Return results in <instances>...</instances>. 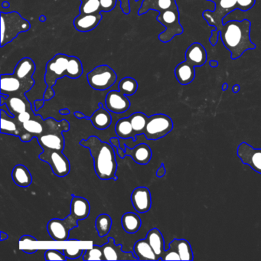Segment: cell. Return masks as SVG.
Wrapping results in <instances>:
<instances>
[{
    "label": "cell",
    "instance_id": "38",
    "mask_svg": "<svg viewBox=\"0 0 261 261\" xmlns=\"http://www.w3.org/2000/svg\"><path fill=\"white\" fill-rule=\"evenodd\" d=\"M84 260H105L101 246L93 245L91 249L85 250Z\"/></svg>",
    "mask_w": 261,
    "mask_h": 261
},
{
    "label": "cell",
    "instance_id": "55",
    "mask_svg": "<svg viewBox=\"0 0 261 261\" xmlns=\"http://www.w3.org/2000/svg\"><path fill=\"white\" fill-rule=\"evenodd\" d=\"M8 238L9 235L7 234V233H5V232L4 231H1V237H0V240H1V241H5V240H7Z\"/></svg>",
    "mask_w": 261,
    "mask_h": 261
},
{
    "label": "cell",
    "instance_id": "29",
    "mask_svg": "<svg viewBox=\"0 0 261 261\" xmlns=\"http://www.w3.org/2000/svg\"><path fill=\"white\" fill-rule=\"evenodd\" d=\"M121 224L126 233H135L141 227L142 221L137 214L127 212L122 216Z\"/></svg>",
    "mask_w": 261,
    "mask_h": 261
},
{
    "label": "cell",
    "instance_id": "56",
    "mask_svg": "<svg viewBox=\"0 0 261 261\" xmlns=\"http://www.w3.org/2000/svg\"><path fill=\"white\" fill-rule=\"evenodd\" d=\"M218 65H219V64H218V61L212 60L210 61V62H209V65H210L212 68H217Z\"/></svg>",
    "mask_w": 261,
    "mask_h": 261
},
{
    "label": "cell",
    "instance_id": "6",
    "mask_svg": "<svg viewBox=\"0 0 261 261\" xmlns=\"http://www.w3.org/2000/svg\"><path fill=\"white\" fill-rule=\"evenodd\" d=\"M173 129V122L166 114H154L148 118L143 134L148 140H158Z\"/></svg>",
    "mask_w": 261,
    "mask_h": 261
},
{
    "label": "cell",
    "instance_id": "57",
    "mask_svg": "<svg viewBox=\"0 0 261 261\" xmlns=\"http://www.w3.org/2000/svg\"><path fill=\"white\" fill-rule=\"evenodd\" d=\"M240 91V85H233V88H232V91H233L234 94H237V93L239 92Z\"/></svg>",
    "mask_w": 261,
    "mask_h": 261
},
{
    "label": "cell",
    "instance_id": "32",
    "mask_svg": "<svg viewBox=\"0 0 261 261\" xmlns=\"http://www.w3.org/2000/svg\"><path fill=\"white\" fill-rule=\"evenodd\" d=\"M1 133L10 135L20 136V128L18 127L13 117H10L4 110H1Z\"/></svg>",
    "mask_w": 261,
    "mask_h": 261
},
{
    "label": "cell",
    "instance_id": "18",
    "mask_svg": "<svg viewBox=\"0 0 261 261\" xmlns=\"http://www.w3.org/2000/svg\"><path fill=\"white\" fill-rule=\"evenodd\" d=\"M38 142L42 149L63 151L65 148V138L62 132H51L42 134L37 137Z\"/></svg>",
    "mask_w": 261,
    "mask_h": 261
},
{
    "label": "cell",
    "instance_id": "51",
    "mask_svg": "<svg viewBox=\"0 0 261 261\" xmlns=\"http://www.w3.org/2000/svg\"><path fill=\"white\" fill-rule=\"evenodd\" d=\"M74 116H75L77 119H80V120H82V119L89 120V117H86L83 113L80 112V111H76V112L74 113Z\"/></svg>",
    "mask_w": 261,
    "mask_h": 261
},
{
    "label": "cell",
    "instance_id": "16",
    "mask_svg": "<svg viewBox=\"0 0 261 261\" xmlns=\"http://www.w3.org/2000/svg\"><path fill=\"white\" fill-rule=\"evenodd\" d=\"M35 71H36V65L34 62L30 58H24L18 62L13 74L16 76L21 82L33 87L35 82L33 76Z\"/></svg>",
    "mask_w": 261,
    "mask_h": 261
},
{
    "label": "cell",
    "instance_id": "44",
    "mask_svg": "<svg viewBox=\"0 0 261 261\" xmlns=\"http://www.w3.org/2000/svg\"><path fill=\"white\" fill-rule=\"evenodd\" d=\"M16 117V120H17L19 123H20L21 124H22V123H25V122L31 120L32 115L28 111H25V112H22L21 113V114H18Z\"/></svg>",
    "mask_w": 261,
    "mask_h": 261
},
{
    "label": "cell",
    "instance_id": "9",
    "mask_svg": "<svg viewBox=\"0 0 261 261\" xmlns=\"http://www.w3.org/2000/svg\"><path fill=\"white\" fill-rule=\"evenodd\" d=\"M39 157L51 166L53 173L58 177H65L69 174L71 170L70 162L62 153V151L43 149V152Z\"/></svg>",
    "mask_w": 261,
    "mask_h": 261
},
{
    "label": "cell",
    "instance_id": "31",
    "mask_svg": "<svg viewBox=\"0 0 261 261\" xmlns=\"http://www.w3.org/2000/svg\"><path fill=\"white\" fill-rule=\"evenodd\" d=\"M25 97H21L19 96H10L6 99V103L10 108L12 114H14L15 117L21 113L28 111V108H31L28 101H25Z\"/></svg>",
    "mask_w": 261,
    "mask_h": 261
},
{
    "label": "cell",
    "instance_id": "1",
    "mask_svg": "<svg viewBox=\"0 0 261 261\" xmlns=\"http://www.w3.org/2000/svg\"><path fill=\"white\" fill-rule=\"evenodd\" d=\"M250 30L251 22L248 19L228 21L220 30L221 42L233 60L239 59L245 51L256 48L250 39Z\"/></svg>",
    "mask_w": 261,
    "mask_h": 261
},
{
    "label": "cell",
    "instance_id": "37",
    "mask_svg": "<svg viewBox=\"0 0 261 261\" xmlns=\"http://www.w3.org/2000/svg\"><path fill=\"white\" fill-rule=\"evenodd\" d=\"M100 0H88L86 2L82 3L80 7V13L82 14H94L100 13Z\"/></svg>",
    "mask_w": 261,
    "mask_h": 261
},
{
    "label": "cell",
    "instance_id": "48",
    "mask_svg": "<svg viewBox=\"0 0 261 261\" xmlns=\"http://www.w3.org/2000/svg\"><path fill=\"white\" fill-rule=\"evenodd\" d=\"M45 100H37L34 102V112L39 111L42 107L45 105Z\"/></svg>",
    "mask_w": 261,
    "mask_h": 261
},
{
    "label": "cell",
    "instance_id": "46",
    "mask_svg": "<svg viewBox=\"0 0 261 261\" xmlns=\"http://www.w3.org/2000/svg\"><path fill=\"white\" fill-rule=\"evenodd\" d=\"M19 137H20V140H22V142H25V143L31 141V140H33V138H34V137H33L31 134L27 132V131H25V133H21Z\"/></svg>",
    "mask_w": 261,
    "mask_h": 261
},
{
    "label": "cell",
    "instance_id": "2",
    "mask_svg": "<svg viewBox=\"0 0 261 261\" xmlns=\"http://www.w3.org/2000/svg\"><path fill=\"white\" fill-rule=\"evenodd\" d=\"M80 145L89 149L94 159L96 175L101 180L114 179L117 169L115 150L112 145L103 142L96 136L81 140Z\"/></svg>",
    "mask_w": 261,
    "mask_h": 261
},
{
    "label": "cell",
    "instance_id": "43",
    "mask_svg": "<svg viewBox=\"0 0 261 261\" xmlns=\"http://www.w3.org/2000/svg\"><path fill=\"white\" fill-rule=\"evenodd\" d=\"M102 11L110 12L114 10L117 0H100Z\"/></svg>",
    "mask_w": 261,
    "mask_h": 261
},
{
    "label": "cell",
    "instance_id": "4",
    "mask_svg": "<svg viewBox=\"0 0 261 261\" xmlns=\"http://www.w3.org/2000/svg\"><path fill=\"white\" fill-rule=\"evenodd\" d=\"M31 28L30 22L17 12L1 13V47L14 40L20 33Z\"/></svg>",
    "mask_w": 261,
    "mask_h": 261
},
{
    "label": "cell",
    "instance_id": "34",
    "mask_svg": "<svg viewBox=\"0 0 261 261\" xmlns=\"http://www.w3.org/2000/svg\"><path fill=\"white\" fill-rule=\"evenodd\" d=\"M148 118L146 114L141 112H137L133 114L129 117L132 124L133 129L137 136L143 134L145 127H146V123H147Z\"/></svg>",
    "mask_w": 261,
    "mask_h": 261
},
{
    "label": "cell",
    "instance_id": "27",
    "mask_svg": "<svg viewBox=\"0 0 261 261\" xmlns=\"http://www.w3.org/2000/svg\"><path fill=\"white\" fill-rule=\"evenodd\" d=\"M90 121L94 125V127L98 129H106L111 126L112 123V117L109 111L103 108H99L98 110L89 117Z\"/></svg>",
    "mask_w": 261,
    "mask_h": 261
},
{
    "label": "cell",
    "instance_id": "14",
    "mask_svg": "<svg viewBox=\"0 0 261 261\" xmlns=\"http://www.w3.org/2000/svg\"><path fill=\"white\" fill-rule=\"evenodd\" d=\"M131 201L135 210L139 213L144 214L150 210L152 197L150 191L146 187H137L131 194Z\"/></svg>",
    "mask_w": 261,
    "mask_h": 261
},
{
    "label": "cell",
    "instance_id": "49",
    "mask_svg": "<svg viewBox=\"0 0 261 261\" xmlns=\"http://www.w3.org/2000/svg\"><path fill=\"white\" fill-rule=\"evenodd\" d=\"M119 138L120 137H112V138H111V140H110L111 144L117 148L120 147V141Z\"/></svg>",
    "mask_w": 261,
    "mask_h": 261
},
{
    "label": "cell",
    "instance_id": "13",
    "mask_svg": "<svg viewBox=\"0 0 261 261\" xmlns=\"http://www.w3.org/2000/svg\"><path fill=\"white\" fill-rule=\"evenodd\" d=\"M33 86L21 82L14 74L1 75V94L10 96L24 95Z\"/></svg>",
    "mask_w": 261,
    "mask_h": 261
},
{
    "label": "cell",
    "instance_id": "58",
    "mask_svg": "<svg viewBox=\"0 0 261 261\" xmlns=\"http://www.w3.org/2000/svg\"><path fill=\"white\" fill-rule=\"evenodd\" d=\"M227 88H228V85H227V83H224V85H222V88H221V89H222L223 91H225L227 89Z\"/></svg>",
    "mask_w": 261,
    "mask_h": 261
},
{
    "label": "cell",
    "instance_id": "54",
    "mask_svg": "<svg viewBox=\"0 0 261 261\" xmlns=\"http://www.w3.org/2000/svg\"><path fill=\"white\" fill-rule=\"evenodd\" d=\"M59 114H62V115H69L71 114V111H70V110L65 108V109L60 110Z\"/></svg>",
    "mask_w": 261,
    "mask_h": 261
},
{
    "label": "cell",
    "instance_id": "12",
    "mask_svg": "<svg viewBox=\"0 0 261 261\" xmlns=\"http://www.w3.org/2000/svg\"><path fill=\"white\" fill-rule=\"evenodd\" d=\"M105 260H138L133 252H125L121 244H116L114 238H108V242L101 246Z\"/></svg>",
    "mask_w": 261,
    "mask_h": 261
},
{
    "label": "cell",
    "instance_id": "45",
    "mask_svg": "<svg viewBox=\"0 0 261 261\" xmlns=\"http://www.w3.org/2000/svg\"><path fill=\"white\" fill-rule=\"evenodd\" d=\"M54 96L55 91H53V88H48V87H47L46 91H45V94H44V100H51V98H53V97H54Z\"/></svg>",
    "mask_w": 261,
    "mask_h": 261
},
{
    "label": "cell",
    "instance_id": "36",
    "mask_svg": "<svg viewBox=\"0 0 261 261\" xmlns=\"http://www.w3.org/2000/svg\"><path fill=\"white\" fill-rule=\"evenodd\" d=\"M22 128L24 130L31 134L33 137H39L44 132V126L42 122L35 119H31L29 121L22 123Z\"/></svg>",
    "mask_w": 261,
    "mask_h": 261
},
{
    "label": "cell",
    "instance_id": "21",
    "mask_svg": "<svg viewBox=\"0 0 261 261\" xmlns=\"http://www.w3.org/2000/svg\"><path fill=\"white\" fill-rule=\"evenodd\" d=\"M91 206L89 201L86 198L72 195L71 202V213L77 221L86 219L90 214Z\"/></svg>",
    "mask_w": 261,
    "mask_h": 261
},
{
    "label": "cell",
    "instance_id": "26",
    "mask_svg": "<svg viewBox=\"0 0 261 261\" xmlns=\"http://www.w3.org/2000/svg\"><path fill=\"white\" fill-rule=\"evenodd\" d=\"M13 181L20 187H28L33 182V176L28 168L23 165H16L12 172Z\"/></svg>",
    "mask_w": 261,
    "mask_h": 261
},
{
    "label": "cell",
    "instance_id": "47",
    "mask_svg": "<svg viewBox=\"0 0 261 261\" xmlns=\"http://www.w3.org/2000/svg\"><path fill=\"white\" fill-rule=\"evenodd\" d=\"M166 168H165L164 164H163V163H162L161 166H160V168H159L158 170H157L156 176L158 177V178H163V177L165 175H166Z\"/></svg>",
    "mask_w": 261,
    "mask_h": 261
},
{
    "label": "cell",
    "instance_id": "35",
    "mask_svg": "<svg viewBox=\"0 0 261 261\" xmlns=\"http://www.w3.org/2000/svg\"><path fill=\"white\" fill-rule=\"evenodd\" d=\"M119 91L125 95H134L138 89V83L135 79L126 77L122 79L119 83Z\"/></svg>",
    "mask_w": 261,
    "mask_h": 261
},
{
    "label": "cell",
    "instance_id": "3",
    "mask_svg": "<svg viewBox=\"0 0 261 261\" xmlns=\"http://www.w3.org/2000/svg\"><path fill=\"white\" fill-rule=\"evenodd\" d=\"M238 0H218L215 4L214 11L205 10L203 12V18L210 27H213L215 30L212 32V36L209 39L211 45L215 46L218 40L220 30L223 27V19L231 12L238 10L237 7Z\"/></svg>",
    "mask_w": 261,
    "mask_h": 261
},
{
    "label": "cell",
    "instance_id": "52",
    "mask_svg": "<svg viewBox=\"0 0 261 261\" xmlns=\"http://www.w3.org/2000/svg\"><path fill=\"white\" fill-rule=\"evenodd\" d=\"M117 154L119 156L121 159H124L126 156V152H125V149H122L121 147L117 148Z\"/></svg>",
    "mask_w": 261,
    "mask_h": 261
},
{
    "label": "cell",
    "instance_id": "59",
    "mask_svg": "<svg viewBox=\"0 0 261 261\" xmlns=\"http://www.w3.org/2000/svg\"><path fill=\"white\" fill-rule=\"evenodd\" d=\"M98 106H99V108H103V103H99Z\"/></svg>",
    "mask_w": 261,
    "mask_h": 261
},
{
    "label": "cell",
    "instance_id": "50",
    "mask_svg": "<svg viewBox=\"0 0 261 261\" xmlns=\"http://www.w3.org/2000/svg\"><path fill=\"white\" fill-rule=\"evenodd\" d=\"M19 241L20 242H22V241H38V240L34 237L31 236V235H23V236L21 237Z\"/></svg>",
    "mask_w": 261,
    "mask_h": 261
},
{
    "label": "cell",
    "instance_id": "61",
    "mask_svg": "<svg viewBox=\"0 0 261 261\" xmlns=\"http://www.w3.org/2000/svg\"><path fill=\"white\" fill-rule=\"evenodd\" d=\"M207 1H210V2H212V0H207Z\"/></svg>",
    "mask_w": 261,
    "mask_h": 261
},
{
    "label": "cell",
    "instance_id": "5",
    "mask_svg": "<svg viewBox=\"0 0 261 261\" xmlns=\"http://www.w3.org/2000/svg\"><path fill=\"white\" fill-rule=\"evenodd\" d=\"M156 19L166 28V30L159 36V39L163 43H168L175 36H179L184 32L179 22L180 15L178 6L174 8L160 12Z\"/></svg>",
    "mask_w": 261,
    "mask_h": 261
},
{
    "label": "cell",
    "instance_id": "23",
    "mask_svg": "<svg viewBox=\"0 0 261 261\" xmlns=\"http://www.w3.org/2000/svg\"><path fill=\"white\" fill-rule=\"evenodd\" d=\"M175 7H177L175 0H144L141 8L139 10V15L144 14L150 10L160 13Z\"/></svg>",
    "mask_w": 261,
    "mask_h": 261
},
{
    "label": "cell",
    "instance_id": "17",
    "mask_svg": "<svg viewBox=\"0 0 261 261\" xmlns=\"http://www.w3.org/2000/svg\"><path fill=\"white\" fill-rule=\"evenodd\" d=\"M185 56L186 62L194 67L203 66L207 62V51L199 42L192 44L186 50Z\"/></svg>",
    "mask_w": 261,
    "mask_h": 261
},
{
    "label": "cell",
    "instance_id": "30",
    "mask_svg": "<svg viewBox=\"0 0 261 261\" xmlns=\"http://www.w3.org/2000/svg\"><path fill=\"white\" fill-rule=\"evenodd\" d=\"M115 132L117 137L123 140L133 138V140H137V135L133 129L132 124L129 117L120 119L117 121L115 126Z\"/></svg>",
    "mask_w": 261,
    "mask_h": 261
},
{
    "label": "cell",
    "instance_id": "41",
    "mask_svg": "<svg viewBox=\"0 0 261 261\" xmlns=\"http://www.w3.org/2000/svg\"><path fill=\"white\" fill-rule=\"evenodd\" d=\"M160 260H181V257L175 250L169 247V250L164 252Z\"/></svg>",
    "mask_w": 261,
    "mask_h": 261
},
{
    "label": "cell",
    "instance_id": "53",
    "mask_svg": "<svg viewBox=\"0 0 261 261\" xmlns=\"http://www.w3.org/2000/svg\"><path fill=\"white\" fill-rule=\"evenodd\" d=\"M23 252L28 253V254H33V253H36L38 251V249H25Z\"/></svg>",
    "mask_w": 261,
    "mask_h": 261
},
{
    "label": "cell",
    "instance_id": "11",
    "mask_svg": "<svg viewBox=\"0 0 261 261\" xmlns=\"http://www.w3.org/2000/svg\"><path fill=\"white\" fill-rule=\"evenodd\" d=\"M237 154L243 164L247 165L253 171L261 174V149H254L243 142L238 146Z\"/></svg>",
    "mask_w": 261,
    "mask_h": 261
},
{
    "label": "cell",
    "instance_id": "24",
    "mask_svg": "<svg viewBox=\"0 0 261 261\" xmlns=\"http://www.w3.org/2000/svg\"><path fill=\"white\" fill-rule=\"evenodd\" d=\"M146 239L150 244L152 250L155 252V255L159 259H161L165 250V241L163 234L159 229L152 228L148 232Z\"/></svg>",
    "mask_w": 261,
    "mask_h": 261
},
{
    "label": "cell",
    "instance_id": "25",
    "mask_svg": "<svg viewBox=\"0 0 261 261\" xmlns=\"http://www.w3.org/2000/svg\"><path fill=\"white\" fill-rule=\"evenodd\" d=\"M134 251L138 260H159L146 238L137 241L134 247Z\"/></svg>",
    "mask_w": 261,
    "mask_h": 261
},
{
    "label": "cell",
    "instance_id": "7",
    "mask_svg": "<svg viewBox=\"0 0 261 261\" xmlns=\"http://www.w3.org/2000/svg\"><path fill=\"white\" fill-rule=\"evenodd\" d=\"M87 77L90 86L93 89L106 91L117 82V75L109 65H101L90 71Z\"/></svg>",
    "mask_w": 261,
    "mask_h": 261
},
{
    "label": "cell",
    "instance_id": "42",
    "mask_svg": "<svg viewBox=\"0 0 261 261\" xmlns=\"http://www.w3.org/2000/svg\"><path fill=\"white\" fill-rule=\"evenodd\" d=\"M256 0H238L237 7L241 11L246 12L250 10L255 5Z\"/></svg>",
    "mask_w": 261,
    "mask_h": 261
},
{
    "label": "cell",
    "instance_id": "39",
    "mask_svg": "<svg viewBox=\"0 0 261 261\" xmlns=\"http://www.w3.org/2000/svg\"><path fill=\"white\" fill-rule=\"evenodd\" d=\"M45 258L46 260L65 261L67 259L63 250H56V249L46 250L45 253Z\"/></svg>",
    "mask_w": 261,
    "mask_h": 261
},
{
    "label": "cell",
    "instance_id": "15",
    "mask_svg": "<svg viewBox=\"0 0 261 261\" xmlns=\"http://www.w3.org/2000/svg\"><path fill=\"white\" fill-rule=\"evenodd\" d=\"M106 107L108 110L115 114L126 112L130 108V101L120 91H111L106 97Z\"/></svg>",
    "mask_w": 261,
    "mask_h": 261
},
{
    "label": "cell",
    "instance_id": "40",
    "mask_svg": "<svg viewBox=\"0 0 261 261\" xmlns=\"http://www.w3.org/2000/svg\"><path fill=\"white\" fill-rule=\"evenodd\" d=\"M63 252L67 259H74L83 256L85 250L80 248H66L64 249Z\"/></svg>",
    "mask_w": 261,
    "mask_h": 261
},
{
    "label": "cell",
    "instance_id": "19",
    "mask_svg": "<svg viewBox=\"0 0 261 261\" xmlns=\"http://www.w3.org/2000/svg\"><path fill=\"white\" fill-rule=\"evenodd\" d=\"M100 13L94 14H82L74 19V25L77 31L81 33H88L94 30L100 23L102 19Z\"/></svg>",
    "mask_w": 261,
    "mask_h": 261
},
{
    "label": "cell",
    "instance_id": "10",
    "mask_svg": "<svg viewBox=\"0 0 261 261\" xmlns=\"http://www.w3.org/2000/svg\"><path fill=\"white\" fill-rule=\"evenodd\" d=\"M79 226V221L71 215L65 219L55 218L48 221L47 230L53 240L56 241H68L70 230Z\"/></svg>",
    "mask_w": 261,
    "mask_h": 261
},
{
    "label": "cell",
    "instance_id": "33",
    "mask_svg": "<svg viewBox=\"0 0 261 261\" xmlns=\"http://www.w3.org/2000/svg\"><path fill=\"white\" fill-rule=\"evenodd\" d=\"M95 227L99 237L103 238L111 231V227H112V218L109 215L101 214L96 219Z\"/></svg>",
    "mask_w": 261,
    "mask_h": 261
},
{
    "label": "cell",
    "instance_id": "22",
    "mask_svg": "<svg viewBox=\"0 0 261 261\" xmlns=\"http://www.w3.org/2000/svg\"><path fill=\"white\" fill-rule=\"evenodd\" d=\"M195 68L186 61L178 64L175 68V75L178 83L181 85H188L192 83L195 77Z\"/></svg>",
    "mask_w": 261,
    "mask_h": 261
},
{
    "label": "cell",
    "instance_id": "8",
    "mask_svg": "<svg viewBox=\"0 0 261 261\" xmlns=\"http://www.w3.org/2000/svg\"><path fill=\"white\" fill-rule=\"evenodd\" d=\"M69 61V56L58 54L47 63L45 77L47 87L53 88L59 79L68 76Z\"/></svg>",
    "mask_w": 261,
    "mask_h": 261
},
{
    "label": "cell",
    "instance_id": "60",
    "mask_svg": "<svg viewBox=\"0 0 261 261\" xmlns=\"http://www.w3.org/2000/svg\"><path fill=\"white\" fill-rule=\"evenodd\" d=\"M88 0H82V3L86 2Z\"/></svg>",
    "mask_w": 261,
    "mask_h": 261
},
{
    "label": "cell",
    "instance_id": "28",
    "mask_svg": "<svg viewBox=\"0 0 261 261\" xmlns=\"http://www.w3.org/2000/svg\"><path fill=\"white\" fill-rule=\"evenodd\" d=\"M169 247L179 254L181 260H193L194 255L190 243L185 239H174L169 244Z\"/></svg>",
    "mask_w": 261,
    "mask_h": 261
},
{
    "label": "cell",
    "instance_id": "20",
    "mask_svg": "<svg viewBox=\"0 0 261 261\" xmlns=\"http://www.w3.org/2000/svg\"><path fill=\"white\" fill-rule=\"evenodd\" d=\"M125 152L139 165H147L152 159V149L146 143H140L134 148L126 146Z\"/></svg>",
    "mask_w": 261,
    "mask_h": 261
}]
</instances>
